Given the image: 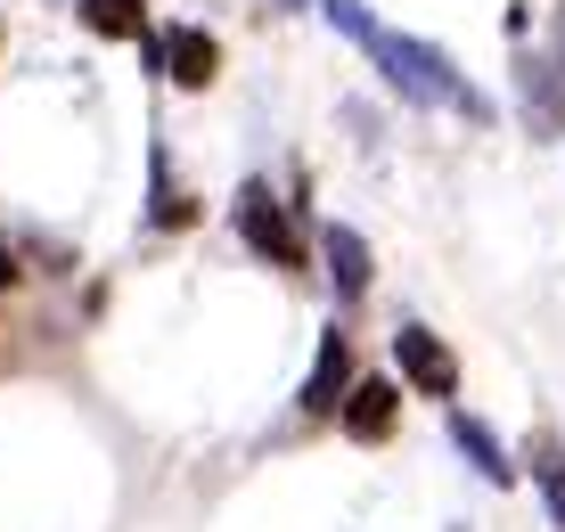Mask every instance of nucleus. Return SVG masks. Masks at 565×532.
I'll return each instance as SVG.
<instances>
[{"label": "nucleus", "mask_w": 565, "mask_h": 532, "mask_svg": "<svg viewBox=\"0 0 565 532\" xmlns=\"http://www.w3.org/2000/svg\"><path fill=\"white\" fill-rule=\"evenodd\" d=\"M320 9L337 17V25L353 33L369 57H377V74H385V83H394L402 98H418V107H451V115H467V124H492V115H500L492 98H483V91L459 74V57H451V50L411 42V33H385L377 17H361V9H353V0H320Z\"/></svg>", "instance_id": "f257e3e1"}, {"label": "nucleus", "mask_w": 565, "mask_h": 532, "mask_svg": "<svg viewBox=\"0 0 565 532\" xmlns=\"http://www.w3.org/2000/svg\"><path fill=\"white\" fill-rule=\"evenodd\" d=\"M148 66L164 74V83H181V91H205L213 74H222V42H213L205 25H172V33L148 42Z\"/></svg>", "instance_id": "7ed1b4c3"}, {"label": "nucleus", "mask_w": 565, "mask_h": 532, "mask_svg": "<svg viewBox=\"0 0 565 532\" xmlns=\"http://www.w3.org/2000/svg\"><path fill=\"white\" fill-rule=\"evenodd\" d=\"M287 9H303V0H287Z\"/></svg>", "instance_id": "4468645a"}, {"label": "nucleus", "mask_w": 565, "mask_h": 532, "mask_svg": "<svg viewBox=\"0 0 565 532\" xmlns=\"http://www.w3.org/2000/svg\"><path fill=\"white\" fill-rule=\"evenodd\" d=\"M344 385H353V344H344V328H328L320 361H311V377H303V418H337Z\"/></svg>", "instance_id": "423d86ee"}, {"label": "nucleus", "mask_w": 565, "mask_h": 532, "mask_svg": "<svg viewBox=\"0 0 565 532\" xmlns=\"http://www.w3.org/2000/svg\"><path fill=\"white\" fill-rule=\"evenodd\" d=\"M394 361H402V377H411L426 402H451L459 393V352L435 337V328H402L394 337Z\"/></svg>", "instance_id": "20e7f679"}, {"label": "nucleus", "mask_w": 565, "mask_h": 532, "mask_svg": "<svg viewBox=\"0 0 565 532\" xmlns=\"http://www.w3.org/2000/svg\"><path fill=\"white\" fill-rule=\"evenodd\" d=\"M337 418H344V435H353V443H385V435H394V418H402V385L394 377H353V385H344V402H337Z\"/></svg>", "instance_id": "39448f33"}, {"label": "nucleus", "mask_w": 565, "mask_h": 532, "mask_svg": "<svg viewBox=\"0 0 565 532\" xmlns=\"http://www.w3.org/2000/svg\"><path fill=\"white\" fill-rule=\"evenodd\" d=\"M25 270H17V254H9V238H0V287H17Z\"/></svg>", "instance_id": "f8f14e48"}, {"label": "nucleus", "mask_w": 565, "mask_h": 532, "mask_svg": "<svg viewBox=\"0 0 565 532\" xmlns=\"http://www.w3.org/2000/svg\"><path fill=\"white\" fill-rule=\"evenodd\" d=\"M238 238L255 246L263 263H279V270H296V263H303V230L287 222V205H279V196H270L263 181H246V189H238Z\"/></svg>", "instance_id": "f03ea898"}, {"label": "nucleus", "mask_w": 565, "mask_h": 532, "mask_svg": "<svg viewBox=\"0 0 565 532\" xmlns=\"http://www.w3.org/2000/svg\"><path fill=\"white\" fill-rule=\"evenodd\" d=\"M451 443H459V459H467V467H476V476H483V483H500V491H509V483H516V459H509V450H500L492 435H483V426H476V418H467V409H451Z\"/></svg>", "instance_id": "1a4fd4ad"}, {"label": "nucleus", "mask_w": 565, "mask_h": 532, "mask_svg": "<svg viewBox=\"0 0 565 532\" xmlns=\"http://www.w3.org/2000/svg\"><path fill=\"white\" fill-rule=\"evenodd\" d=\"M320 254H328V287H337L344 304H361L369 279H377V263H369V238H361V230H344V222H328V230H320Z\"/></svg>", "instance_id": "6e6552de"}, {"label": "nucleus", "mask_w": 565, "mask_h": 532, "mask_svg": "<svg viewBox=\"0 0 565 532\" xmlns=\"http://www.w3.org/2000/svg\"><path fill=\"white\" fill-rule=\"evenodd\" d=\"M83 25L99 33V42H140L148 9H140V0H83Z\"/></svg>", "instance_id": "9d476101"}, {"label": "nucleus", "mask_w": 565, "mask_h": 532, "mask_svg": "<svg viewBox=\"0 0 565 532\" xmlns=\"http://www.w3.org/2000/svg\"><path fill=\"white\" fill-rule=\"evenodd\" d=\"M550 66L565 74V9H557V57H550Z\"/></svg>", "instance_id": "ddd939ff"}, {"label": "nucleus", "mask_w": 565, "mask_h": 532, "mask_svg": "<svg viewBox=\"0 0 565 532\" xmlns=\"http://www.w3.org/2000/svg\"><path fill=\"white\" fill-rule=\"evenodd\" d=\"M516 91H524V124H533L541 140H557L565 131V74L550 57H516Z\"/></svg>", "instance_id": "0eeeda50"}, {"label": "nucleus", "mask_w": 565, "mask_h": 532, "mask_svg": "<svg viewBox=\"0 0 565 532\" xmlns=\"http://www.w3.org/2000/svg\"><path fill=\"white\" fill-rule=\"evenodd\" d=\"M541 500H550V517H557V532H565V467H557V459H541Z\"/></svg>", "instance_id": "9b49d317"}]
</instances>
